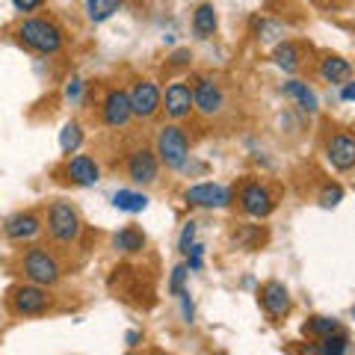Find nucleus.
Returning <instances> with one entry per match:
<instances>
[{"instance_id": "1", "label": "nucleus", "mask_w": 355, "mask_h": 355, "mask_svg": "<svg viewBox=\"0 0 355 355\" xmlns=\"http://www.w3.org/2000/svg\"><path fill=\"white\" fill-rule=\"evenodd\" d=\"M18 39L36 53H57L62 48V30L44 18H27L18 27Z\"/></svg>"}, {"instance_id": "2", "label": "nucleus", "mask_w": 355, "mask_h": 355, "mask_svg": "<svg viewBox=\"0 0 355 355\" xmlns=\"http://www.w3.org/2000/svg\"><path fill=\"white\" fill-rule=\"evenodd\" d=\"M157 157L169 169H181L187 157H190V137H187V130H181L178 125H166L157 133Z\"/></svg>"}, {"instance_id": "3", "label": "nucleus", "mask_w": 355, "mask_h": 355, "mask_svg": "<svg viewBox=\"0 0 355 355\" xmlns=\"http://www.w3.org/2000/svg\"><path fill=\"white\" fill-rule=\"evenodd\" d=\"M24 275L33 282V284H42V287H51V284H57L60 282V261L53 258L51 252H44V249H30L24 254Z\"/></svg>"}, {"instance_id": "4", "label": "nucleus", "mask_w": 355, "mask_h": 355, "mask_svg": "<svg viewBox=\"0 0 355 355\" xmlns=\"http://www.w3.org/2000/svg\"><path fill=\"white\" fill-rule=\"evenodd\" d=\"M48 234L57 243H74L80 237V216L65 202H53L48 210Z\"/></svg>"}, {"instance_id": "5", "label": "nucleus", "mask_w": 355, "mask_h": 355, "mask_svg": "<svg viewBox=\"0 0 355 355\" xmlns=\"http://www.w3.org/2000/svg\"><path fill=\"white\" fill-rule=\"evenodd\" d=\"M51 305V299H48V291H44L42 284H21L15 287V293H12V311L21 317H36V314H44Z\"/></svg>"}, {"instance_id": "6", "label": "nucleus", "mask_w": 355, "mask_h": 355, "mask_svg": "<svg viewBox=\"0 0 355 355\" xmlns=\"http://www.w3.org/2000/svg\"><path fill=\"white\" fill-rule=\"evenodd\" d=\"M128 95H130V113L139 116V119H151L160 110V104H163L160 89H157V83H151V80L133 83V89Z\"/></svg>"}, {"instance_id": "7", "label": "nucleus", "mask_w": 355, "mask_h": 355, "mask_svg": "<svg viewBox=\"0 0 355 355\" xmlns=\"http://www.w3.org/2000/svg\"><path fill=\"white\" fill-rule=\"evenodd\" d=\"M184 198L190 205L196 207H210V210H222V207H228L231 205V190L228 187H222V184H196L190 187V190L184 193Z\"/></svg>"}, {"instance_id": "8", "label": "nucleus", "mask_w": 355, "mask_h": 355, "mask_svg": "<svg viewBox=\"0 0 355 355\" xmlns=\"http://www.w3.org/2000/svg\"><path fill=\"white\" fill-rule=\"evenodd\" d=\"M193 107L202 116H216L219 110L225 107V95H222L219 83L210 80V77H202V80L196 83V89H193Z\"/></svg>"}, {"instance_id": "9", "label": "nucleus", "mask_w": 355, "mask_h": 355, "mask_svg": "<svg viewBox=\"0 0 355 355\" xmlns=\"http://www.w3.org/2000/svg\"><path fill=\"white\" fill-rule=\"evenodd\" d=\"M240 207H243V214H249L254 219H263V216L272 214V196L261 184H246L240 190Z\"/></svg>"}, {"instance_id": "10", "label": "nucleus", "mask_w": 355, "mask_h": 355, "mask_svg": "<svg viewBox=\"0 0 355 355\" xmlns=\"http://www.w3.org/2000/svg\"><path fill=\"white\" fill-rule=\"evenodd\" d=\"M101 113H104V121L110 128H125L128 121H130V95L125 92V89H110L107 98H104V107H101Z\"/></svg>"}, {"instance_id": "11", "label": "nucleus", "mask_w": 355, "mask_h": 355, "mask_svg": "<svg viewBox=\"0 0 355 355\" xmlns=\"http://www.w3.org/2000/svg\"><path fill=\"white\" fill-rule=\"evenodd\" d=\"M157 169H160V160L154 157V151H148V148H137L128 160V175H130L133 184L157 181Z\"/></svg>"}, {"instance_id": "12", "label": "nucleus", "mask_w": 355, "mask_h": 355, "mask_svg": "<svg viewBox=\"0 0 355 355\" xmlns=\"http://www.w3.org/2000/svg\"><path fill=\"white\" fill-rule=\"evenodd\" d=\"M261 305H263V311L270 314L272 320H282L287 311H291V291L282 284V282H266L263 287H261Z\"/></svg>"}, {"instance_id": "13", "label": "nucleus", "mask_w": 355, "mask_h": 355, "mask_svg": "<svg viewBox=\"0 0 355 355\" xmlns=\"http://www.w3.org/2000/svg\"><path fill=\"white\" fill-rule=\"evenodd\" d=\"M326 157L338 172H347L355 166V137L349 133H335L326 146Z\"/></svg>"}, {"instance_id": "14", "label": "nucleus", "mask_w": 355, "mask_h": 355, "mask_svg": "<svg viewBox=\"0 0 355 355\" xmlns=\"http://www.w3.org/2000/svg\"><path fill=\"white\" fill-rule=\"evenodd\" d=\"M163 107H166V113H169L175 121L187 119V116H190V110H193V89L187 86V83H172V86H166Z\"/></svg>"}, {"instance_id": "15", "label": "nucleus", "mask_w": 355, "mask_h": 355, "mask_svg": "<svg viewBox=\"0 0 355 355\" xmlns=\"http://www.w3.org/2000/svg\"><path fill=\"white\" fill-rule=\"evenodd\" d=\"M42 231V219L36 214H15V216H9L6 219V225H3V234L12 240V243H24V240H33Z\"/></svg>"}, {"instance_id": "16", "label": "nucleus", "mask_w": 355, "mask_h": 355, "mask_svg": "<svg viewBox=\"0 0 355 355\" xmlns=\"http://www.w3.org/2000/svg\"><path fill=\"white\" fill-rule=\"evenodd\" d=\"M65 175H69L77 187H95L98 181H101V169H98V163L89 157V154H77V157H71L69 166H65Z\"/></svg>"}, {"instance_id": "17", "label": "nucleus", "mask_w": 355, "mask_h": 355, "mask_svg": "<svg viewBox=\"0 0 355 355\" xmlns=\"http://www.w3.org/2000/svg\"><path fill=\"white\" fill-rule=\"evenodd\" d=\"M216 24H219V18H216L214 3L196 6V12H193V33H196L198 39H210V36H214Z\"/></svg>"}, {"instance_id": "18", "label": "nucleus", "mask_w": 355, "mask_h": 355, "mask_svg": "<svg viewBox=\"0 0 355 355\" xmlns=\"http://www.w3.org/2000/svg\"><path fill=\"white\" fill-rule=\"evenodd\" d=\"M349 74H352V65L343 57H326L320 62V77H323L326 83H347Z\"/></svg>"}, {"instance_id": "19", "label": "nucleus", "mask_w": 355, "mask_h": 355, "mask_svg": "<svg viewBox=\"0 0 355 355\" xmlns=\"http://www.w3.org/2000/svg\"><path fill=\"white\" fill-rule=\"evenodd\" d=\"M282 92H284V98H293V101L305 110V113H314L317 110V95L308 89V83H302V80H287L284 86H282Z\"/></svg>"}, {"instance_id": "20", "label": "nucleus", "mask_w": 355, "mask_h": 355, "mask_svg": "<svg viewBox=\"0 0 355 355\" xmlns=\"http://www.w3.org/2000/svg\"><path fill=\"white\" fill-rule=\"evenodd\" d=\"M272 60H275L279 69H284L287 74H293L299 65H302V53H299V48H296L293 42H282V44H275Z\"/></svg>"}, {"instance_id": "21", "label": "nucleus", "mask_w": 355, "mask_h": 355, "mask_svg": "<svg viewBox=\"0 0 355 355\" xmlns=\"http://www.w3.org/2000/svg\"><path fill=\"white\" fill-rule=\"evenodd\" d=\"M311 355H343L349 352V338L343 335V331H331V335L320 338V347H308Z\"/></svg>"}, {"instance_id": "22", "label": "nucleus", "mask_w": 355, "mask_h": 355, "mask_svg": "<svg viewBox=\"0 0 355 355\" xmlns=\"http://www.w3.org/2000/svg\"><path fill=\"white\" fill-rule=\"evenodd\" d=\"M113 246L119 249V252H128V254H137V252H142V246H146V234H142L139 228H133V225H128V228H121L119 234L113 237Z\"/></svg>"}, {"instance_id": "23", "label": "nucleus", "mask_w": 355, "mask_h": 355, "mask_svg": "<svg viewBox=\"0 0 355 355\" xmlns=\"http://www.w3.org/2000/svg\"><path fill=\"white\" fill-rule=\"evenodd\" d=\"M116 210H125V214H142L148 207V196L146 193H133V190H119L113 196Z\"/></svg>"}, {"instance_id": "24", "label": "nucleus", "mask_w": 355, "mask_h": 355, "mask_svg": "<svg viewBox=\"0 0 355 355\" xmlns=\"http://www.w3.org/2000/svg\"><path fill=\"white\" fill-rule=\"evenodd\" d=\"M119 9H121V0H86V15H89V21H95V24L113 18Z\"/></svg>"}, {"instance_id": "25", "label": "nucleus", "mask_w": 355, "mask_h": 355, "mask_svg": "<svg viewBox=\"0 0 355 355\" xmlns=\"http://www.w3.org/2000/svg\"><path fill=\"white\" fill-rule=\"evenodd\" d=\"M340 329V323L335 317H311L308 323H305V335H311V338H326V335H331V331H338Z\"/></svg>"}, {"instance_id": "26", "label": "nucleus", "mask_w": 355, "mask_h": 355, "mask_svg": "<svg viewBox=\"0 0 355 355\" xmlns=\"http://www.w3.org/2000/svg\"><path fill=\"white\" fill-rule=\"evenodd\" d=\"M80 142H83V130H80V125H77V121H69V125L60 130V148H62L65 154H71V151L80 148Z\"/></svg>"}, {"instance_id": "27", "label": "nucleus", "mask_w": 355, "mask_h": 355, "mask_svg": "<svg viewBox=\"0 0 355 355\" xmlns=\"http://www.w3.org/2000/svg\"><path fill=\"white\" fill-rule=\"evenodd\" d=\"M187 272H190V266H187V263H178L175 270H172V279H169V293H172V296H181V293H184Z\"/></svg>"}, {"instance_id": "28", "label": "nucleus", "mask_w": 355, "mask_h": 355, "mask_svg": "<svg viewBox=\"0 0 355 355\" xmlns=\"http://www.w3.org/2000/svg\"><path fill=\"white\" fill-rule=\"evenodd\" d=\"M196 222L190 219V222H184V231H181V240H178V252H181V254H187V252H190V246H193V243H196Z\"/></svg>"}, {"instance_id": "29", "label": "nucleus", "mask_w": 355, "mask_h": 355, "mask_svg": "<svg viewBox=\"0 0 355 355\" xmlns=\"http://www.w3.org/2000/svg\"><path fill=\"white\" fill-rule=\"evenodd\" d=\"M340 198H343V190L338 184H329L323 193H320V205L323 207H338L340 205Z\"/></svg>"}, {"instance_id": "30", "label": "nucleus", "mask_w": 355, "mask_h": 355, "mask_svg": "<svg viewBox=\"0 0 355 355\" xmlns=\"http://www.w3.org/2000/svg\"><path fill=\"white\" fill-rule=\"evenodd\" d=\"M202 263H205V246L202 243H193L190 252H187V266L190 270H202Z\"/></svg>"}, {"instance_id": "31", "label": "nucleus", "mask_w": 355, "mask_h": 355, "mask_svg": "<svg viewBox=\"0 0 355 355\" xmlns=\"http://www.w3.org/2000/svg\"><path fill=\"white\" fill-rule=\"evenodd\" d=\"M193 60V53H190V48H178L172 57H169V65H187Z\"/></svg>"}, {"instance_id": "32", "label": "nucleus", "mask_w": 355, "mask_h": 355, "mask_svg": "<svg viewBox=\"0 0 355 355\" xmlns=\"http://www.w3.org/2000/svg\"><path fill=\"white\" fill-rule=\"evenodd\" d=\"M178 299H181V305H184V320H187V323H193V317H196V308H193V299H190V293H181V296H178Z\"/></svg>"}, {"instance_id": "33", "label": "nucleus", "mask_w": 355, "mask_h": 355, "mask_svg": "<svg viewBox=\"0 0 355 355\" xmlns=\"http://www.w3.org/2000/svg\"><path fill=\"white\" fill-rule=\"evenodd\" d=\"M12 3H15L18 12H33V9H39L44 0H12Z\"/></svg>"}, {"instance_id": "34", "label": "nucleus", "mask_w": 355, "mask_h": 355, "mask_svg": "<svg viewBox=\"0 0 355 355\" xmlns=\"http://www.w3.org/2000/svg\"><path fill=\"white\" fill-rule=\"evenodd\" d=\"M80 89H83V83H80V80H77V77H74V80H71L69 86H65V95H69L71 101H77V98H80Z\"/></svg>"}, {"instance_id": "35", "label": "nucleus", "mask_w": 355, "mask_h": 355, "mask_svg": "<svg viewBox=\"0 0 355 355\" xmlns=\"http://www.w3.org/2000/svg\"><path fill=\"white\" fill-rule=\"evenodd\" d=\"M340 98H343V101H355V80H352V83H343Z\"/></svg>"}, {"instance_id": "36", "label": "nucleus", "mask_w": 355, "mask_h": 355, "mask_svg": "<svg viewBox=\"0 0 355 355\" xmlns=\"http://www.w3.org/2000/svg\"><path fill=\"white\" fill-rule=\"evenodd\" d=\"M128 347H137V340H139V331H128Z\"/></svg>"}]
</instances>
